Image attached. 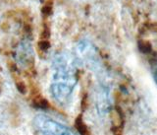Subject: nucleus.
I'll list each match as a JSON object with an SVG mask.
<instances>
[{"instance_id":"obj_6","label":"nucleus","mask_w":157,"mask_h":135,"mask_svg":"<svg viewBox=\"0 0 157 135\" xmlns=\"http://www.w3.org/2000/svg\"><path fill=\"white\" fill-rule=\"evenodd\" d=\"M77 128H78V131L80 132L82 135H87L88 133H87V130H86V125L83 124L82 122V121H81V118L78 117V121H77Z\"/></svg>"},{"instance_id":"obj_5","label":"nucleus","mask_w":157,"mask_h":135,"mask_svg":"<svg viewBox=\"0 0 157 135\" xmlns=\"http://www.w3.org/2000/svg\"><path fill=\"white\" fill-rule=\"evenodd\" d=\"M38 48L41 51H47L50 48V43L49 39H39L38 42Z\"/></svg>"},{"instance_id":"obj_7","label":"nucleus","mask_w":157,"mask_h":135,"mask_svg":"<svg viewBox=\"0 0 157 135\" xmlns=\"http://www.w3.org/2000/svg\"><path fill=\"white\" fill-rule=\"evenodd\" d=\"M156 80H157V72H156Z\"/></svg>"},{"instance_id":"obj_4","label":"nucleus","mask_w":157,"mask_h":135,"mask_svg":"<svg viewBox=\"0 0 157 135\" xmlns=\"http://www.w3.org/2000/svg\"><path fill=\"white\" fill-rule=\"evenodd\" d=\"M41 13L45 17L51 16L53 14V2H45L41 8Z\"/></svg>"},{"instance_id":"obj_2","label":"nucleus","mask_w":157,"mask_h":135,"mask_svg":"<svg viewBox=\"0 0 157 135\" xmlns=\"http://www.w3.org/2000/svg\"><path fill=\"white\" fill-rule=\"evenodd\" d=\"M34 125L42 135H77L71 128L44 114L34 117Z\"/></svg>"},{"instance_id":"obj_1","label":"nucleus","mask_w":157,"mask_h":135,"mask_svg":"<svg viewBox=\"0 0 157 135\" xmlns=\"http://www.w3.org/2000/svg\"><path fill=\"white\" fill-rule=\"evenodd\" d=\"M52 70L50 93L57 103L66 104L78 82L75 61L70 54L58 53L53 59Z\"/></svg>"},{"instance_id":"obj_3","label":"nucleus","mask_w":157,"mask_h":135,"mask_svg":"<svg viewBox=\"0 0 157 135\" xmlns=\"http://www.w3.org/2000/svg\"><path fill=\"white\" fill-rule=\"evenodd\" d=\"M15 59L17 63L22 67H29L33 64V51L32 44L29 41L25 39L19 43L18 47L16 48V54Z\"/></svg>"}]
</instances>
